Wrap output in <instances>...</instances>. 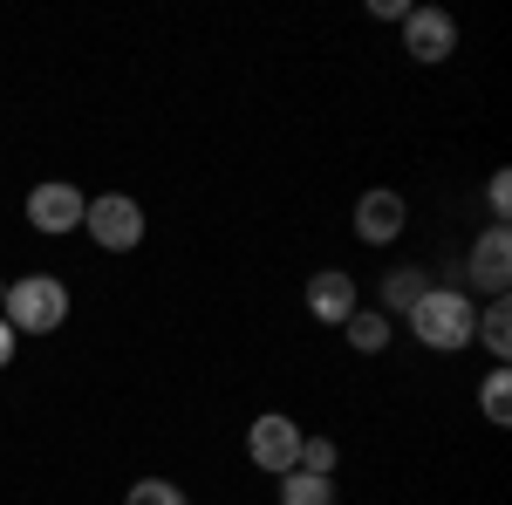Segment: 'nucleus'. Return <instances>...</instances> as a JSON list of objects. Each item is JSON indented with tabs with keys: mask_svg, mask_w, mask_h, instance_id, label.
<instances>
[{
	"mask_svg": "<svg viewBox=\"0 0 512 505\" xmlns=\"http://www.w3.org/2000/svg\"><path fill=\"white\" fill-rule=\"evenodd\" d=\"M342 335H349V349H362V355L390 349V314L383 308H355L349 321H342Z\"/></svg>",
	"mask_w": 512,
	"mask_h": 505,
	"instance_id": "obj_10",
	"label": "nucleus"
},
{
	"mask_svg": "<svg viewBox=\"0 0 512 505\" xmlns=\"http://www.w3.org/2000/svg\"><path fill=\"white\" fill-rule=\"evenodd\" d=\"M506 280H512V233L506 226H485V233L472 239V287H485V294L499 301Z\"/></svg>",
	"mask_w": 512,
	"mask_h": 505,
	"instance_id": "obj_7",
	"label": "nucleus"
},
{
	"mask_svg": "<svg viewBox=\"0 0 512 505\" xmlns=\"http://www.w3.org/2000/svg\"><path fill=\"white\" fill-rule=\"evenodd\" d=\"M431 294V280L417 267H396V273H383V314H410L417 301Z\"/></svg>",
	"mask_w": 512,
	"mask_h": 505,
	"instance_id": "obj_11",
	"label": "nucleus"
},
{
	"mask_svg": "<svg viewBox=\"0 0 512 505\" xmlns=\"http://www.w3.org/2000/svg\"><path fill=\"white\" fill-rule=\"evenodd\" d=\"M301 437H308V430L294 424V417L267 410V417H253V430H246V458H253V471H274V478H287V471L301 465Z\"/></svg>",
	"mask_w": 512,
	"mask_h": 505,
	"instance_id": "obj_4",
	"label": "nucleus"
},
{
	"mask_svg": "<svg viewBox=\"0 0 512 505\" xmlns=\"http://www.w3.org/2000/svg\"><path fill=\"white\" fill-rule=\"evenodd\" d=\"M403 48H410V62L437 69V62L458 55V21H451L444 7H410V14H403Z\"/></svg>",
	"mask_w": 512,
	"mask_h": 505,
	"instance_id": "obj_5",
	"label": "nucleus"
},
{
	"mask_svg": "<svg viewBox=\"0 0 512 505\" xmlns=\"http://www.w3.org/2000/svg\"><path fill=\"white\" fill-rule=\"evenodd\" d=\"M0 321H7L14 335H55V328L69 321V287L48 280V273H28V280H14V287L0 294Z\"/></svg>",
	"mask_w": 512,
	"mask_h": 505,
	"instance_id": "obj_2",
	"label": "nucleus"
},
{
	"mask_svg": "<svg viewBox=\"0 0 512 505\" xmlns=\"http://www.w3.org/2000/svg\"><path fill=\"white\" fill-rule=\"evenodd\" d=\"M355 308H362V301H355V273H342V267H321L315 280H308V314H315V321L342 328V321H349Z\"/></svg>",
	"mask_w": 512,
	"mask_h": 505,
	"instance_id": "obj_9",
	"label": "nucleus"
},
{
	"mask_svg": "<svg viewBox=\"0 0 512 505\" xmlns=\"http://www.w3.org/2000/svg\"><path fill=\"white\" fill-rule=\"evenodd\" d=\"M280 505H335V478H315V471H287L280 478Z\"/></svg>",
	"mask_w": 512,
	"mask_h": 505,
	"instance_id": "obj_13",
	"label": "nucleus"
},
{
	"mask_svg": "<svg viewBox=\"0 0 512 505\" xmlns=\"http://www.w3.org/2000/svg\"><path fill=\"white\" fill-rule=\"evenodd\" d=\"M512 376H506V362H499V369H492V376H485V389H478V403H485V424H506L512 417Z\"/></svg>",
	"mask_w": 512,
	"mask_h": 505,
	"instance_id": "obj_14",
	"label": "nucleus"
},
{
	"mask_svg": "<svg viewBox=\"0 0 512 505\" xmlns=\"http://www.w3.org/2000/svg\"><path fill=\"white\" fill-rule=\"evenodd\" d=\"M82 226H89V239L103 246V253H137L144 246V205L123 192H103L82 205Z\"/></svg>",
	"mask_w": 512,
	"mask_h": 505,
	"instance_id": "obj_3",
	"label": "nucleus"
},
{
	"mask_svg": "<svg viewBox=\"0 0 512 505\" xmlns=\"http://www.w3.org/2000/svg\"><path fill=\"white\" fill-rule=\"evenodd\" d=\"M472 342H485V349L499 355V362L512 355V308H506V294H499V301H492V308L472 321Z\"/></svg>",
	"mask_w": 512,
	"mask_h": 505,
	"instance_id": "obj_12",
	"label": "nucleus"
},
{
	"mask_svg": "<svg viewBox=\"0 0 512 505\" xmlns=\"http://www.w3.org/2000/svg\"><path fill=\"white\" fill-rule=\"evenodd\" d=\"M0 294H7V280H0Z\"/></svg>",
	"mask_w": 512,
	"mask_h": 505,
	"instance_id": "obj_19",
	"label": "nucleus"
},
{
	"mask_svg": "<svg viewBox=\"0 0 512 505\" xmlns=\"http://www.w3.org/2000/svg\"><path fill=\"white\" fill-rule=\"evenodd\" d=\"M403 219H410V205L396 192H362L355 198V239H362V246H390V239L403 233Z\"/></svg>",
	"mask_w": 512,
	"mask_h": 505,
	"instance_id": "obj_8",
	"label": "nucleus"
},
{
	"mask_svg": "<svg viewBox=\"0 0 512 505\" xmlns=\"http://www.w3.org/2000/svg\"><path fill=\"white\" fill-rule=\"evenodd\" d=\"M335 437H301V471H315V478H335Z\"/></svg>",
	"mask_w": 512,
	"mask_h": 505,
	"instance_id": "obj_16",
	"label": "nucleus"
},
{
	"mask_svg": "<svg viewBox=\"0 0 512 505\" xmlns=\"http://www.w3.org/2000/svg\"><path fill=\"white\" fill-rule=\"evenodd\" d=\"M82 205H89V198H82L76 185L48 178V185H35V192H28V226H35V233H48V239H62V233H76V226H82Z\"/></svg>",
	"mask_w": 512,
	"mask_h": 505,
	"instance_id": "obj_6",
	"label": "nucleus"
},
{
	"mask_svg": "<svg viewBox=\"0 0 512 505\" xmlns=\"http://www.w3.org/2000/svg\"><path fill=\"white\" fill-rule=\"evenodd\" d=\"M485 205H492V226H506V212H512V178H506V171H492V185H485Z\"/></svg>",
	"mask_w": 512,
	"mask_h": 505,
	"instance_id": "obj_17",
	"label": "nucleus"
},
{
	"mask_svg": "<svg viewBox=\"0 0 512 505\" xmlns=\"http://www.w3.org/2000/svg\"><path fill=\"white\" fill-rule=\"evenodd\" d=\"M410 328H417V342L424 349H437V355H451V349H472V321H478V308H472V294L465 287H431L417 308L403 314Z\"/></svg>",
	"mask_w": 512,
	"mask_h": 505,
	"instance_id": "obj_1",
	"label": "nucleus"
},
{
	"mask_svg": "<svg viewBox=\"0 0 512 505\" xmlns=\"http://www.w3.org/2000/svg\"><path fill=\"white\" fill-rule=\"evenodd\" d=\"M14 342H21V335H14V328H7V321H0V369H7V362H14Z\"/></svg>",
	"mask_w": 512,
	"mask_h": 505,
	"instance_id": "obj_18",
	"label": "nucleus"
},
{
	"mask_svg": "<svg viewBox=\"0 0 512 505\" xmlns=\"http://www.w3.org/2000/svg\"><path fill=\"white\" fill-rule=\"evenodd\" d=\"M123 505H192V499H185V492H178L171 478H137V485H130V499H123Z\"/></svg>",
	"mask_w": 512,
	"mask_h": 505,
	"instance_id": "obj_15",
	"label": "nucleus"
}]
</instances>
